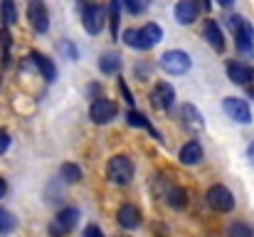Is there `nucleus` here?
I'll return each instance as SVG.
<instances>
[{
  "label": "nucleus",
  "mask_w": 254,
  "mask_h": 237,
  "mask_svg": "<svg viewBox=\"0 0 254 237\" xmlns=\"http://www.w3.org/2000/svg\"><path fill=\"white\" fill-rule=\"evenodd\" d=\"M250 94H252V96H254V86H250Z\"/></svg>",
  "instance_id": "f704fd0d"
},
{
  "label": "nucleus",
  "mask_w": 254,
  "mask_h": 237,
  "mask_svg": "<svg viewBox=\"0 0 254 237\" xmlns=\"http://www.w3.org/2000/svg\"><path fill=\"white\" fill-rule=\"evenodd\" d=\"M235 37H237V50L245 52V55H250V52H252V45H254V30L247 20H245V25L235 32Z\"/></svg>",
  "instance_id": "dca6fc26"
},
{
  "label": "nucleus",
  "mask_w": 254,
  "mask_h": 237,
  "mask_svg": "<svg viewBox=\"0 0 254 237\" xmlns=\"http://www.w3.org/2000/svg\"><path fill=\"white\" fill-rule=\"evenodd\" d=\"M124 7H126L128 12H143V10H146V5H143V2H136V0H124Z\"/></svg>",
  "instance_id": "cd10ccee"
},
{
  "label": "nucleus",
  "mask_w": 254,
  "mask_h": 237,
  "mask_svg": "<svg viewBox=\"0 0 254 237\" xmlns=\"http://www.w3.org/2000/svg\"><path fill=\"white\" fill-rule=\"evenodd\" d=\"M222 109H225V114H227L232 121H237V124H250V121H252V109H250V104H247L245 99H240V96H227V99L222 101Z\"/></svg>",
  "instance_id": "20e7f679"
},
{
  "label": "nucleus",
  "mask_w": 254,
  "mask_h": 237,
  "mask_svg": "<svg viewBox=\"0 0 254 237\" xmlns=\"http://www.w3.org/2000/svg\"><path fill=\"white\" fill-rule=\"evenodd\" d=\"M197 12H200V5L192 2V0H180L175 5V20L180 25H192L197 20Z\"/></svg>",
  "instance_id": "f8f14e48"
},
{
  "label": "nucleus",
  "mask_w": 254,
  "mask_h": 237,
  "mask_svg": "<svg viewBox=\"0 0 254 237\" xmlns=\"http://www.w3.org/2000/svg\"><path fill=\"white\" fill-rule=\"evenodd\" d=\"M119 67H121V57H119L116 52L104 55V57H101V62H99V70H101L104 75H116V72H119Z\"/></svg>",
  "instance_id": "aec40b11"
},
{
  "label": "nucleus",
  "mask_w": 254,
  "mask_h": 237,
  "mask_svg": "<svg viewBox=\"0 0 254 237\" xmlns=\"http://www.w3.org/2000/svg\"><path fill=\"white\" fill-rule=\"evenodd\" d=\"M5 193H7V183L5 178H0V198H5Z\"/></svg>",
  "instance_id": "473e14b6"
},
{
  "label": "nucleus",
  "mask_w": 254,
  "mask_h": 237,
  "mask_svg": "<svg viewBox=\"0 0 254 237\" xmlns=\"http://www.w3.org/2000/svg\"><path fill=\"white\" fill-rule=\"evenodd\" d=\"M106 170H109V180L116 185H128L133 178V163L128 156H114Z\"/></svg>",
  "instance_id": "f257e3e1"
},
{
  "label": "nucleus",
  "mask_w": 254,
  "mask_h": 237,
  "mask_svg": "<svg viewBox=\"0 0 254 237\" xmlns=\"http://www.w3.org/2000/svg\"><path fill=\"white\" fill-rule=\"evenodd\" d=\"M227 77L232 79L235 84L252 86L254 84V67L245 65V62H230V65H227Z\"/></svg>",
  "instance_id": "9d476101"
},
{
  "label": "nucleus",
  "mask_w": 254,
  "mask_h": 237,
  "mask_svg": "<svg viewBox=\"0 0 254 237\" xmlns=\"http://www.w3.org/2000/svg\"><path fill=\"white\" fill-rule=\"evenodd\" d=\"M10 230H15V218L5 208H0V233H10Z\"/></svg>",
  "instance_id": "393cba45"
},
{
  "label": "nucleus",
  "mask_w": 254,
  "mask_h": 237,
  "mask_svg": "<svg viewBox=\"0 0 254 237\" xmlns=\"http://www.w3.org/2000/svg\"><path fill=\"white\" fill-rule=\"evenodd\" d=\"M124 42L133 50H146L143 47V37H141V27H128L124 30Z\"/></svg>",
  "instance_id": "412c9836"
},
{
  "label": "nucleus",
  "mask_w": 254,
  "mask_h": 237,
  "mask_svg": "<svg viewBox=\"0 0 254 237\" xmlns=\"http://www.w3.org/2000/svg\"><path fill=\"white\" fill-rule=\"evenodd\" d=\"M7 149H10V136H7V131L0 129V156H2Z\"/></svg>",
  "instance_id": "c85d7f7f"
},
{
  "label": "nucleus",
  "mask_w": 254,
  "mask_h": 237,
  "mask_svg": "<svg viewBox=\"0 0 254 237\" xmlns=\"http://www.w3.org/2000/svg\"><path fill=\"white\" fill-rule=\"evenodd\" d=\"M60 175H62V180H67V183H79V178H82V168H79L77 163H62Z\"/></svg>",
  "instance_id": "5701e85b"
},
{
  "label": "nucleus",
  "mask_w": 254,
  "mask_h": 237,
  "mask_svg": "<svg viewBox=\"0 0 254 237\" xmlns=\"http://www.w3.org/2000/svg\"><path fill=\"white\" fill-rule=\"evenodd\" d=\"M77 220H79V210H77V208H64V210L57 213V220H55V225L50 228V233H52V235L69 233V230L77 225Z\"/></svg>",
  "instance_id": "1a4fd4ad"
},
{
  "label": "nucleus",
  "mask_w": 254,
  "mask_h": 237,
  "mask_svg": "<svg viewBox=\"0 0 254 237\" xmlns=\"http://www.w3.org/2000/svg\"><path fill=\"white\" fill-rule=\"evenodd\" d=\"M190 55L188 52H183V50H168V52H163V57H161V67H163V72H168V75H185L188 70H190Z\"/></svg>",
  "instance_id": "f03ea898"
},
{
  "label": "nucleus",
  "mask_w": 254,
  "mask_h": 237,
  "mask_svg": "<svg viewBox=\"0 0 254 237\" xmlns=\"http://www.w3.org/2000/svg\"><path fill=\"white\" fill-rule=\"evenodd\" d=\"M126 121H128L131 126H141V129H146V131H151V134H153L156 139H161V136L156 134V129H153V126L148 124V119H146L143 114H138V111H133V109H131V111L126 114Z\"/></svg>",
  "instance_id": "4be33fe9"
},
{
  "label": "nucleus",
  "mask_w": 254,
  "mask_h": 237,
  "mask_svg": "<svg viewBox=\"0 0 254 237\" xmlns=\"http://www.w3.org/2000/svg\"><path fill=\"white\" fill-rule=\"evenodd\" d=\"M0 12H2V22H7V25H12L15 20H17V12H15V5L7 0V2H2V7H0Z\"/></svg>",
  "instance_id": "a878e982"
},
{
  "label": "nucleus",
  "mask_w": 254,
  "mask_h": 237,
  "mask_svg": "<svg viewBox=\"0 0 254 237\" xmlns=\"http://www.w3.org/2000/svg\"><path fill=\"white\" fill-rule=\"evenodd\" d=\"M32 62H35V67L40 70V75L47 79V81H55V77H57V70H55L52 60H47V57H42V55H32Z\"/></svg>",
  "instance_id": "6ab92c4d"
},
{
  "label": "nucleus",
  "mask_w": 254,
  "mask_h": 237,
  "mask_svg": "<svg viewBox=\"0 0 254 237\" xmlns=\"http://www.w3.org/2000/svg\"><path fill=\"white\" fill-rule=\"evenodd\" d=\"M202 37L212 45V50H217V52L225 50V37H222V30H220V25H217L215 20H205V25H202Z\"/></svg>",
  "instance_id": "4468645a"
},
{
  "label": "nucleus",
  "mask_w": 254,
  "mask_h": 237,
  "mask_svg": "<svg viewBox=\"0 0 254 237\" xmlns=\"http://www.w3.org/2000/svg\"><path fill=\"white\" fill-rule=\"evenodd\" d=\"M173 99H175V91H173V86H170L168 81H158L153 86V91H151V104L158 111H168L170 106H173Z\"/></svg>",
  "instance_id": "6e6552de"
},
{
  "label": "nucleus",
  "mask_w": 254,
  "mask_h": 237,
  "mask_svg": "<svg viewBox=\"0 0 254 237\" xmlns=\"http://www.w3.org/2000/svg\"><path fill=\"white\" fill-rule=\"evenodd\" d=\"M230 237H254V230L247 225V223H232L230 230H227Z\"/></svg>",
  "instance_id": "b1692460"
},
{
  "label": "nucleus",
  "mask_w": 254,
  "mask_h": 237,
  "mask_svg": "<svg viewBox=\"0 0 254 237\" xmlns=\"http://www.w3.org/2000/svg\"><path fill=\"white\" fill-rule=\"evenodd\" d=\"M141 37H143V47L151 50V47H156V45L163 40V30H161L156 22H148V25L141 27Z\"/></svg>",
  "instance_id": "f3484780"
},
{
  "label": "nucleus",
  "mask_w": 254,
  "mask_h": 237,
  "mask_svg": "<svg viewBox=\"0 0 254 237\" xmlns=\"http://www.w3.org/2000/svg\"><path fill=\"white\" fill-rule=\"evenodd\" d=\"M104 22H106V10L101 5H84L82 10V25L89 35H96L104 30Z\"/></svg>",
  "instance_id": "39448f33"
},
{
  "label": "nucleus",
  "mask_w": 254,
  "mask_h": 237,
  "mask_svg": "<svg viewBox=\"0 0 254 237\" xmlns=\"http://www.w3.org/2000/svg\"><path fill=\"white\" fill-rule=\"evenodd\" d=\"M166 203H168L170 208H175V210H180V208H185V203H188V193L183 190V188H178V185H173L166 190Z\"/></svg>",
  "instance_id": "a211bd4d"
},
{
  "label": "nucleus",
  "mask_w": 254,
  "mask_h": 237,
  "mask_svg": "<svg viewBox=\"0 0 254 237\" xmlns=\"http://www.w3.org/2000/svg\"><path fill=\"white\" fill-rule=\"evenodd\" d=\"M119 89H121V94H124V96H126V101H128V104H133V99H131V91H128V86H126V84H124V81H121V84H119Z\"/></svg>",
  "instance_id": "2f4dec72"
},
{
  "label": "nucleus",
  "mask_w": 254,
  "mask_h": 237,
  "mask_svg": "<svg viewBox=\"0 0 254 237\" xmlns=\"http://www.w3.org/2000/svg\"><path fill=\"white\" fill-rule=\"evenodd\" d=\"M124 7V2H114L111 5V35L119 37V10Z\"/></svg>",
  "instance_id": "bb28decb"
},
{
  "label": "nucleus",
  "mask_w": 254,
  "mask_h": 237,
  "mask_svg": "<svg viewBox=\"0 0 254 237\" xmlns=\"http://www.w3.org/2000/svg\"><path fill=\"white\" fill-rule=\"evenodd\" d=\"M247 158H250V163L254 165V141L250 144V149H247Z\"/></svg>",
  "instance_id": "72a5a7b5"
},
{
  "label": "nucleus",
  "mask_w": 254,
  "mask_h": 237,
  "mask_svg": "<svg viewBox=\"0 0 254 237\" xmlns=\"http://www.w3.org/2000/svg\"><path fill=\"white\" fill-rule=\"evenodd\" d=\"M27 20H30V25H32L37 32H47V30H50V12H47L45 2L32 0V2L27 5Z\"/></svg>",
  "instance_id": "0eeeda50"
},
{
  "label": "nucleus",
  "mask_w": 254,
  "mask_h": 237,
  "mask_svg": "<svg viewBox=\"0 0 254 237\" xmlns=\"http://www.w3.org/2000/svg\"><path fill=\"white\" fill-rule=\"evenodd\" d=\"M180 119H183V126H185V129H190L192 134L202 131V126H205L202 114H200L192 104H183V109H180Z\"/></svg>",
  "instance_id": "9b49d317"
},
{
  "label": "nucleus",
  "mask_w": 254,
  "mask_h": 237,
  "mask_svg": "<svg viewBox=\"0 0 254 237\" xmlns=\"http://www.w3.org/2000/svg\"><path fill=\"white\" fill-rule=\"evenodd\" d=\"M60 52H67V55H69V60H77V50H74L69 42H62V45H60Z\"/></svg>",
  "instance_id": "c756f323"
},
{
  "label": "nucleus",
  "mask_w": 254,
  "mask_h": 237,
  "mask_svg": "<svg viewBox=\"0 0 254 237\" xmlns=\"http://www.w3.org/2000/svg\"><path fill=\"white\" fill-rule=\"evenodd\" d=\"M207 205L212 210H217V213H230L235 208V195L225 185H212L207 190Z\"/></svg>",
  "instance_id": "7ed1b4c3"
},
{
  "label": "nucleus",
  "mask_w": 254,
  "mask_h": 237,
  "mask_svg": "<svg viewBox=\"0 0 254 237\" xmlns=\"http://www.w3.org/2000/svg\"><path fill=\"white\" fill-rule=\"evenodd\" d=\"M180 163H185V165H195V163H200L202 160V146L197 144V141H188L183 149H180Z\"/></svg>",
  "instance_id": "2eb2a0df"
},
{
  "label": "nucleus",
  "mask_w": 254,
  "mask_h": 237,
  "mask_svg": "<svg viewBox=\"0 0 254 237\" xmlns=\"http://www.w3.org/2000/svg\"><path fill=\"white\" fill-rule=\"evenodd\" d=\"M116 114H119V106L111 99H104V96L96 99L91 104V109H89V116H91L94 124H109V121L116 119Z\"/></svg>",
  "instance_id": "423d86ee"
},
{
  "label": "nucleus",
  "mask_w": 254,
  "mask_h": 237,
  "mask_svg": "<svg viewBox=\"0 0 254 237\" xmlns=\"http://www.w3.org/2000/svg\"><path fill=\"white\" fill-rule=\"evenodd\" d=\"M84 237H104V235L99 233V228H96V225H89V228L84 230Z\"/></svg>",
  "instance_id": "7c9ffc66"
},
{
  "label": "nucleus",
  "mask_w": 254,
  "mask_h": 237,
  "mask_svg": "<svg viewBox=\"0 0 254 237\" xmlns=\"http://www.w3.org/2000/svg\"><path fill=\"white\" fill-rule=\"evenodd\" d=\"M119 225L124 230H136L141 225V210L136 205H131V203L121 205V210H119Z\"/></svg>",
  "instance_id": "ddd939ff"
}]
</instances>
